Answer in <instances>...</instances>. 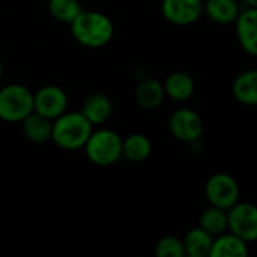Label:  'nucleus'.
Segmentation results:
<instances>
[{"instance_id": "nucleus-1", "label": "nucleus", "mask_w": 257, "mask_h": 257, "mask_svg": "<svg viewBox=\"0 0 257 257\" xmlns=\"http://www.w3.org/2000/svg\"><path fill=\"white\" fill-rule=\"evenodd\" d=\"M69 26L74 39L87 48H101L107 45L114 35L113 21L98 11H81Z\"/></svg>"}, {"instance_id": "nucleus-2", "label": "nucleus", "mask_w": 257, "mask_h": 257, "mask_svg": "<svg viewBox=\"0 0 257 257\" xmlns=\"http://www.w3.org/2000/svg\"><path fill=\"white\" fill-rule=\"evenodd\" d=\"M93 125L81 111H65L53 120L51 140L65 151H77L84 148Z\"/></svg>"}, {"instance_id": "nucleus-3", "label": "nucleus", "mask_w": 257, "mask_h": 257, "mask_svg": "<svg viewBox=\"0 0 257 257\" xmlns=\"http://www.w3.org/2000/svg\"><path fill=\"white\" fill-rule=\"evenodd\" d=\"M123 139L113 130L99 128L93 130L89 136L84 151L89 161L99 167H108L116 164L122 158Z\"/></svg>"}, {"instance_id": "nucleus-4", "label": "nucleus", "mask_w": 257, "mask_h": 257, "mask_svg": "<svg viewBox=\"0 0 257 257\" xmlns=\"http://www.w3.org/2000/svg\"><path fill=\"white\" fill-rule=\"evenodd\" d=\"M33 111V92L20 83L0 89V119L5 122H21Z\"/></svg>"}, {"instance_id": "nucleus-5", "label": "nucleus", "mask_w": 257, "mask_h": 257, "mask_svg": "<svg viewBox=\"0 0 257 257\" xmlns=\"http://www.w3.org/2000/svg\"><path fill=\"white\" fill-rule=\"evenodd\" d=\"M239 184L230 173L217 172L211 175L205 184V197L212 206L227 211L239 202Z\"/></svg>"}, {"instance_id": "nucleus-6", "label": "nucleus", "mask_w": 257, "mask_h": 257, "mask_svg": "<svg viewBox=\"0 0 257 257\" xmlns=\"http://www.w3.org/2000/svg\"><path fill=\"white\" fill-rule=\"evenodd\" d=\"M227 230L245 242L257 241V206L250 202H238L227 209Z\"/></svg>"}, {"instance_id": "nucleus-7", "label": "nucleus", "mask_w": 257, "mask_h": 257, "mask_svg": "<svg viewBox=\"0 0 257 257\" xmlns=\"http://www.w3.org/2000/svg\"><path fill=\"white\" fill-rule=\"evenodd\" d=\"M169 131L178 142L191 145L200 140L203 134V120L193 108L182 107L170 114Z\"/></svg>"}, {"instance_id": "nucleus-8", "label": "nucleus", "mask_w": 257, "mask_h": 257, "mask_svg": "<svg viewBox=\"0 0 257 257\" xmlns=\"http://www.w3.org/2000/svg\"><path fill=\"white\" fill-rule=\"evenodd\" d=\"M68 108L66 92L54 84L42 86L33 93V111L54 120Z\"/></svg>"}, {"instance_id": "nucleus-9", "label": "nucleus", "mask_w": 257, "mask_h": 257, "mask_svg": "<svg viewBox=\"0 0 257 257\" xmlns=\"http://www.w3.org/2000/svg\"><path fill=\"white\" fill-rule=\"evenodd\" d=\"M161 12L175 26H191L203 15V0H163Z\"/></svg>"}, {"instance_id": "nucleus-10", "label": "nucleus", "mask_w": 257, "mask_h": 257, "mask_svg": "<svg viewBox=\"0 0 257 257\" xmlns=\"http://www.w3.org/2000/svg\"><path fill=\"white\" fill-rule=\"evenodd\" d=\"M233 24L241 48L247 54L257 57V8L247 6L241 9Z\"/></svg>"}, {"instance_id": "nucleus-11", "label": "nucleus", "mask_w": 257, "mask_h": 257, "mask_svg": "<svg viewBox=\"0 0 257 257\" xmlns=\"http://www.w3.org/2000/svg\"><path fill=\"white\" fill-rule=\"evenodd\" d=\"M134 96H136V102L143 110H157L158 107H161L166 98L164 84L152 77L143 78L136 86Z\"/></svg>"}, {"instance_id": "nucleus-12", "label": "nucleus", "mask_w": 257, "mask_h": 257, "mask_svg": "<svg viewBox=\"0 0 257 257\" xmlns=\"http://www.w3.org/2000/svg\"><path fill=\"white\" fill-rule=\"evenodd\" d=\"M21 130L24 137L36 145H42L51 140V134H53V120L36 113L32 111L26 119H23L21 122Z\"/></svg>"}, {"instance_id": "nucleus-13", "label": "nucleus", "mask_w": 257, "mask_h": 257, "mask_svg": "<svg viewBox=\"0 0 257 257\" xmlns=\"http://www.w3.org/2000/svg\"><path fill=\"white\" fill-rule=\"evenodd\" d=\"M233 98L247 107H257V69H247L238 74L232 83Z\"/></svg>"}, {"instance_id": "nucleus-14", "label": "nucleus", "mask_w": 257, "mask_h": 257, "mask_svg": "<svg viewBox=\"0 0 257 257\" xmlns=\"http://www.w3.org/2000/svg\"><path fill=\"white\" fill-rule=\"evenodd\" d=\"M163 84H164L166 96L178 102L190 99L196 89V83L193 77L185 71H175L169 74Z\"/></svg>"}, {"instance_id": "nucleus-15", "label": "nucleus", "mask_w": 257, "mask_h": 257, "mask_svg": "<svg viewBox=\"0 0 257 257\" xmlns=\"http://www.w3.org/2000/svg\"><path fill=\"white\" fill-rule=\"evenodd\" d=\"M81 113L93 126L102 125L110 119V116L113 113L111 99L104 93H92L83 102Z\"/></svg>"}, {"instance_id": "nucleus-16", "label": "nucleus", "mask_w": 257, "mask_h": 257, "mask_svg": "<svg viewBox=\"0 0 257 257\" xmlns=\"http://www.w3.org/2000/svg\"><path fill=\"white\" fill-rule=\"evenodd\" d=\"M241 12L236 0H205L203 14L217 24H233Z\"/></svg>"}, {"instance_id": "nucleus-17", "label": "nucleus", "mask_w": 257, "mask_h": 257, "mask_svg": "<svg viewBox=\"0 0 257 257\" xmlns=\"http://www.w3.org/2000/svg\"><path fill=\"white\" fill-rule=\"evenodd\" d=\"M248 242L232 232H224L214 238L209 257H247Z\"/></svg>"}, {"instance_id": "nucleus-18", "label": "nucleus", "mask_w": 257, "mask_h": 257, "mask_svg": "<svg viewBox=\"0 0 257 257\" xmlns=\"http://www.w3.org/2000/svg\"><path fill=\"white\" fill-rule=\"evenodd\" d=\"M152 154V142L148 136L142 133L130 134L123 139L122 143V158L128 160L130 163L139 164L146 161Z\"/></svg>"}, {"instance_id": "nucleus-19", "label": "nucleus", "mask_w": 257, "mask_h": 257, "mask_svg": "<svg viewBox=\"0 0 257 257\" xmlns=\"http://www.w3.org/2000/svg\"><path fill=\"white\" fill-rule=\"evenodd\" d=\"M184 248H185V256L190 257H209L214 236L203 230L200 226L191 229L187 232V235L182 239Z\"/></svg>"}, {"instance_id": "nucleus-20", "label": "nucleus", "mask_w": 257, "mask_h": 257, "mask_svg": "<svg viewBox=\"0 0 257 257\" xmlns=\"http://www.w3.org/2000/svg\"><path fill=\"white\" fill-rule=\"evenodd\" d=\"M199 226L214 238L227 232V211L209 205L199 217Z\"/></svg>"}, {"instance_id": "nucleus-21", "label": "nucleus", "mask_w": 257, "mask_h": 257, "mask_svg": "<svg viewBox=\"0 0 257 257\" xmlns=\"http://www.w3.org/2000/svg\"><path fill=\"white\" fill-rule=\"evenodd\" d=\"M80 0H48V12L60 23L71 24L81 12Z\"/></svg>"}, {"instance_id": "nucleus-22", "label": "nucleus", "mask_w": 257, "mask_h": 257, "mask_svg": "<svg viewBox=\"0 0 257 257\" xmlns=\"http://www.w3.org/2000/svg\"><path fill=\"white\" fill-rule=\"evenodd\" d=\"M155 254L158 257H184L185 256L184 242L176 236H164L157 242Z\"/></svg>"}, {"instance_id": "nucleus-23", "label": "nucleus", "mask_w": 257, "mask_h": 257, "mask_svg": "<svg viewBox=\"0 0 257 257\" xmlns=\"http://www.w3.org/2000/svg\"><path fill=\"white\" fill-rule=\"evenodd\" d=\"M244 3H247V6H253V8H257V0H244Z\"/></svg>"}, {"instance_id": "nucleus-24", "label": "nucleus", "mask_w": 257, "mask_h": 257, "mask_svg": "<svg viewBox=\"0 0 257 257\" xmlns=\"http://www.w3.org/2000/svg\"><path fill=\"white\" fill-rule=\"evenodd\" d=\"M2 75H3V65H2V60H0V80H2Z\"/></svg>"}]
</instances>
